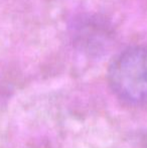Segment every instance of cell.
I'll use <instances>...</instances> for the list:
<instances>
[{
    "label": "cell",
    "instance_id": "cell-1",
    "mask_svg": "<svg viewBox=\"0 0 147 148\" xmlns=\"http://www.w3.org/2000/svg\"><path fill=\"white\" fill-rule=\"evenodd\" d=\"M108 82L120 100L131 105L147 104V47L123 51L110 64Z\"/></svg>",
    "mask_w": 147,
    "mask_h": 148
}]
</instances>
